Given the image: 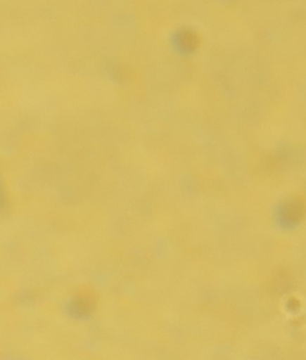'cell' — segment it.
Listing matches in <instances>:
<instances>
[{
	"mask_svg": "<svg viewBox=\"0 0 306 360\" xmlns=\"http://www.w3.org/2000/svg\"><path fill=\"white\" fill-rule=\"evenodd\" d=\"M175 45L183 52H190L196 45V39L189 31H181L175 35Z\"/></svg>",
	"mask_w": 306,
	"mask_h": 360,
	"instance_id": "7a4b0ae2",
	"label": "cell"
},
{
	"mask_svg": "<svg viewBox=\"0 0 306 360\" xmlns=\"http://www.w3.org/2000/svg\"><path fill=\"white\" fill-rule=\"evenodd\" d=\"M93 303H94V300H93L92 296L88 294L80 295L72 301L71 311L77 317H84V316L89 315V313L92 311Z\"/></svg>",
	"mask_w": 306,
	"mask_h": 360,
	"instance_id": "6da1fadb",
	"label": "cell"
}]
</instances>
